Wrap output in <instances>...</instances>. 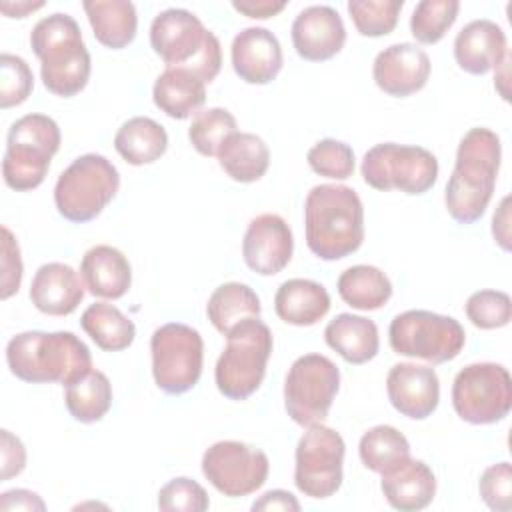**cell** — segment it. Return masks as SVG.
<instances>
[{
	"label": "cell",
	"instance_id": "6da1fadb",
	"mask_svg": "<svg viewBox=\"0 0 512 512\" xmlns=\"http://www.w3.org/2000/svg\"><path fill=\"white\" fill-rule=\"evenodd\" d=\"M502 160V144L490 128H470L456 150V164L448 178L444 204L458 224H474L486 212L494 194Z\"/></svg>",
	"mask_w": 512,
	"mask_h": 512
},
{
	"label": "cell",
	"instance_id": "7a4b0ae2",
	"mask_svg": "<svg viewBox=\"0 0 512 512\" xmlns=\"http://www.w3.org/2000/svg\"><path fill=\"white\" fill-rule=\"evenodd\" d=\"M306 244L320 260H342L364 242V206L344 184H318L304 200Z\"/></svg>",
	"mask_w": 512,
	"mask_h": 512
},
{
	"label": "cell",
	"instance_id": "3957f363",
	"mask_svg": "<svg viewBox=\"0 0 512 512\" xmlns=\"http://www.w3.org/2000/svg\"><path fill=\"white\" fill-rule=\"evenodd\" d=\"M10 372L32 384L70 386L92 370L88 346L68 330H28L12 336L6 344Z\"/></svg>",
	"mask_w": 512,
	"mask_h": 512
},
{
	"label": "cell",
	"instance_id": "277c9868",
	"mask_svg": "<svg viewBox=\"0 0 512 512\" xmlns=\"http://www.w3.org/2000/svg\"><path fill=\"white\" fill-rule=\"evenodd\" d=\"M30 46L40 60V76L48 92L70 98L84 90L92 70L90 52L70 14L54 12L38 20L30 32Z\"/></svg>",
	"mask_w": 512,
	"mask_h": 512
},
{
	"label": "cell",
	"instance_id": "5b68a950",
	"mask_svg": "<svg viewBox=\"0 0 512 512\" xmlns=\"http://www.w3.org/2000/svg\"><path fill=\"white\" fill-rule=\"evenodd\" d=\"M150 46L166 68L194 70L204 82H212L222 66L220 40L194 12L184 8L162 10L152 20Z\"/></svg>",
	"mask_w": 512,
	"mask_h": 512
},
{
	"label": "cell",
	"instance_id": "8992f818",
	"mask_svg": "<svg viewBox=\"0 0 512 512\" xmlns=\"http://www.w3.org/2000/svg\"><path fill=\"white\" fill-rule=\"evenodd\" d=\"M272 348V332L260 318H246L236 324L226 334V348L214 368L218 392L228 400L250 398L266 376Z\"/></svg>",
	"mask_w": 512,
	"mask_h": 512
},
{
	"label": "cell",
	"instance_id": "52a82bcc",
	"mask_svg": "<svg viewBox=\"0 0 512 512\" xmlns=\"http://www.w3.org/2000/svg\"><path fill=\"white\" fill-rule=\"evenodd\" d=\"M60 128L46 114H26L18 118L6 136L2 176L8 188L28 192L38 188L50 168L52 156L60 148Z\"/></svg>",
	"mask_w": 512,
	"mask_h": 512
},
{
	"label": "cell",
	"instance_id": "ba28073f",
	"mask_svg": "<svg viewBox=\"0 0 512 512\" xmlns=\"http://www.w3.org/2000/svg\"><path fill=\"white\" fill-rule=\"evenodd\" d=\"M120 188L116 166L102 154L78 156L56 180L54 204L68 222L84 224L100 216Z\"/></svg>",
	"mask_w": 512,
	"mask_h": 512
},
{
	"label": "cell",
	"instance_id": "9c48e42d",
	"mask_svg": "<svg viewBox=\"0 0 512 512\" xmlns=\"http://www.w3.org/2000/svg\"><path fill=\"white\" fill-rule=\"evenodd\" d=\"M388 342L400 356L444 364L462 352L466 332L452 316L430 310H406L392 318Z\"/></svg>",
	"mask_w": 512,
	"mask_h": 512
},
{
	"label": "cell",
	"instance_id": "30bf717a",
	"mask_svg": "<svg viewBox=\"0 0 512 512\" xmlns=\"http://www.w3.org/2000/svg\"><path fill=\"white\" fill-rule=\"evenodd\" d=\"M360 172L364 182L374 190H400L420 196L436 184L438 160L422 146L382 142L364 154Z\"/></svg>",
	"mask_w": 512,
	"mask_h": 512
},
{
	"label": "cell",
	"instance_id": "8fae6325",
	"mask_svg": "<svg viewBox=\"0 0 512 512\" xmlns=\"http://www.w3.org/2000/svg\"><path fill=\"white\" fill-rule=\"evenodd\" d=\"M456 414L476 426L504 420L512 408V378L506 366L474 362L464 366L452 384Z\"/></svg>",
	"mask_w": 512,
	"mask_h": 512
},
{
	"label": "cell",
	"instance_id": "7c38bea8",
	"mask_svg": "<svg viewBox=\"0 0 512 512\" xmlns=\"http://www.w3.org/2000/svg\"><path fill=\"white\" fill-rule=\"evenodd\" d=\"M152 376L166 394L192 390L202 376L204 342L196 328L182 322H168L150 338Z\"/></svg>",
	"mask_w": 512,
	"mask_h": 512
},
{
	"label": "cell",
	"instance_id": "4fadbf2b",
	"mask_svg": "<svg viewBox=\"0 0 512 512\" xmlns=\"http://www.w3.org/2000/svg\"><path fill=\"white\" fill-rule=\"evenodd\" d=\"M340 390L338 366L322 354L296 358L284 380L286 414L300 426L322 422Z\"/></svg>",
	"mask_w": 512,
	"mask_h": 512
},
{
	"label": "cell",
	"instance_id": "5bb4252c",
	"mask_svg": "<svg viewBox=\"0 0 512 512\" xmlns=\"http://www.w3.org/2000/svg\"><path fill=\"white\" fill-rule=\"evenodd\" d=\"M342 436L322 422L308 426L296 446L294 484L310 498H330L342 486L344 464Z\"/></svg>",
	"mask_w": 512,
	"mask_h": 512
},
{
	"label": "cell",
	"instance_id": "9a60e30c",
	"mask_svg": "<svg viewBox=\"0 0 512 512\" xmlns=\"http://www.w3.org/2000/svg\"><path fill=\"white\" fill-rule=\"evenodd\" d=\"M270 472L268 456L238 440L214 442L202 456V474L224 496L240 498L264 486Z\"/></svg>",
	"mask_w": 512,
	"mask_h": 512
},
{
	"label": "cell",
	"instance_id": "2e32d148",
	"mask_svg": "<svg viewBox=\"0 0 512 512\" xmlns=\"http://www.w3.org/2000/svg\"><path fill=\"white\" fill-rule=\"evenodd\" d=\"M294 250L292 230L278 214L266 212L250 220L242 238V256L246 266L260 276L282 272Z\"/></svg>",
	"mask_w": 512,
	"mask_h": 512
},
{
	"label": "cell",
	"instance_id": "e0dca14e",
	"mask_svg": "<svg viewBox=\"0 0 512 512\" xmlns=\"http://www.w3.org/2000/svg\"><path fill=\"white\" fill-rule=\"evenodd\" d=\"M430 70V58L420 46L400 42L378 52L372 64V78L384 94L406 98L426 86Z\"/></svg>",
	"mask_w": 512,
	"mask_h": 512
},
{
	"label": "cell",
	"instance_id": "ac0fdd59",
	"mask_svg": "<svg viewBox=\"0 0 512 512\" xmlns=\"http://www.w3.org/2000/svg\"><path fill=\"white\" fill-rule=\"evenodd\" d=\"M386 392L396 412L412 420H424L438 408L440 380L430 366L400 362L386 376Z\"/></svg>",
	"mask_w": 512,
	"mask_h": 512
},
{
	"label": "cell",
	"instance_id": "d6986e66",
	"mask_svg": "<svg viewBox=\"0 0 512 512\" xmlns=\"http://www.w3.org/2000/svg\"><path fill=\"white\" fill-rule=\"evenodd\" d=\"M292 44L300 58L308 62H324L334 58L346 42L342 16L324 4L308 6L292 22Z\"/></svg>",
	"mask_w": 512,
	"mask_h": 512
},
{
	"label": "cell",
	"instance_id": "ffe728a7",
	"mask_svg": "<svg viewBox=\"0 0 512 512\" xmlns=\"http://www.w3.org/2000/svg\"><path fill=\"white\" fill-rule=\"evenodd\" d=\"M232 68L246 84L272 82L284 64L280 40L260 26H250L238 32L230 46Z\"/></svg>",
	"mask_w": 512,
	"mask_h": 512
},
{
	"label": "cell",
	"instance_id": "44dd1931",
	"mask_svg": "<svg viewBox=\"0 0 512 512\" xmlns=\"http://www.w3.org/2000/svg\"><path fill=\"white\" fill-rule=\"evenodd\" d=\"M506 54V34L488 18L468 22L454 38L456 64L474 76L498 70Z\"/></svg>",
	"mask_w": 512,
	"mask_h": 512
},
{
	"label": "cell",
	"instance_id": "7402d4cb",
	"mask_svg": "<svg viewBox=\"0 0 512 512\" xmlns=\"http://www.w3.org/2000/svg\"><path fill=\"white\" fill-rule=\"evenodd\" d=\"M380 490L394 510L416 512L434 500L436 476L426 462L408 456L382 472Z\"/></svg>",
	"mask_w": 512,
	"mask_h": 512
},
{
	"label": "cell",
	"instance_id": "603a6c76",
	"mask_svg": "<svg viewBox=\"0 0 512 512\" xmlns=\"http://www.w3.org/2000/svg\"><path fill=\"white\" fill-rule=\"evenodd\" d=\"M84 280L64 262L42 264L30 284V300L42 314L68 316L84 298Z\"/></svg>",
	"mask_w": 512,
	"mask_h": 512
},
{
	"label": "cell",
	"instance_id": "cb8c5ba5",
	"mask_svg": "<svg viewBox=\"0 0 512 512\" xmlns=\"http://www.w3.org/2000/svg\"><path fill=\"white\" fill-rule=\"evenodd\" d=\"M80 276L92 296L106 300L122 298L132 284L128 258L108 244H98L86 250L80 262Z\"/></svg>",
	"mask_w": 512,
	"mask_h": 512
},
{
	"label": "cell",
	"instance_id": "d4e9b609",
	"mask_svg": "<svg viewBox=\"0 0 512 512\" xmlns=\"http://www.w3.org/2000/svg\"><path fill=\"white\" fill-rule=\"evenodd\" d=\"M152 100L166 116L186 120L206 102V82L188 68H166L154 82Z\"/></svg>",
	"mask_w": 512,
	"mask_h": 512
},
{
	"label": "cell",
	"instance_id": "484cf974",
	"mask_svg": "<svg viewBox=\"0 0 512 512\" xmlns=\"http://www.w3.org/2000/svg\"><path fill=\"white\" fill-rule=\"evenodd\" d=\"M276 316L292 326H312L330 310L328 290L308 278H290L282 282L274 296Z\"/></svg>",
	"mask_w": 512,
	"mask_h": 512
},
{
	"label": "cell",
	"instance_id": "4316f807",
	"mask_svg": "<svg viewBox=\"0 0 512 512\" xmlns=\"http://www.w3.org/2000/svg\"><path fill=\"white\" fill-rule=\"evenodd\" d=\"M324 340L334 352L354 366L370 362L380 348L378 326L374 320L350 312H342L326 324Z\"/></svg>",
	"mask_w": 512,
	"mask_h": 512
},
{
	"label": "cell",
	"instance_id": "83f0119b",
	"mask_svg": "<svg viewBox=\"0 0 512 512\" xmlns=\"http://www.w3.org/2000/svg\"><path fill=\"white\" fill-rule=\"evenodd\" d=\"M94 38L112 50L126 48L138 30L136 6L128 0H86L82 4Z\"/></svg>",
	"mask_w": 512,
	"mask_h": 512
},
{
	"label": "cell",
	"instance_id": "f1b7e54d",
	"mask_svg": "<svg viewBox=\"0 0 512 512\" xmlns=\"http://www.w3.org/2000/svg\"><path fill=\"white\" fill-rule=\"evenodd\" d=\"M114 148L132 166L152 164L164 156L168 148V134L156 120L148 116H134L118 128Z\"/></svg>",
	"mask_w": 512,
	"mask_h": 512
},
{
	"label": "cell",
	"instance_id": "f546056e",
	"mask_svg": "<svg viewBox=\"0 0 512 512\" xmlns=\"http://www.w3.org/2000/svg\"><path fill=\"white\" fill-rule=\"evenodd\" d=\"M220 168L236 182L250 184L260 180L270 166L266 142L252 132H234L218 152Z\"/></svg>",
	"mask_w": 512,
	"mask_h": 512
},
{
	"label": "cell",
	"instance_id": "4dcf8cb0",
	"mask_svg": "<svg viewBox=\"0 0 512 512\" xmlns=\"http://www.w3.org/2000/svg\"><path fill=\"white\" fill-rule=\"evenodd\" d=\"M340 298L356 310H378L392 296L390 278L376 266L356 264L346 268L336 282Z\"/></svg>",
	"mask_w": 512,
	"mask_h": 512
},
{
	"label": "cell",
	"instance_id": "1f68e13d",
	"mask_svg": "<svg viewBox=\"0 0 512 512\" xmlns=\"http://www.w3.org/2000/svg\"><path fill=\"white\" fill-rule=\"evenodd\" d=\"M262 306L258 294L242 282L220 284L208 298L206 314L220 334H228L246 318H260Z\"/></svg>",
	"mask_w": 512,
	"mask_h": 512
},
{
	"label": "cell",
	"instance_id": "d6a6232c",
	"mask_svg": "<svg viewBox=\"0 0 512 512\" xmlns=\"http://www.w3.org/2000/svg\"><path fill=\"white\" fill-rule=\"evenodd\" d=\"M80 326L92 338V342L106 352L126 350L136 336L134 322L116 306L106 302L90 304L82 312Z\"/></svg>",
	"mask_w": 512,
	"mask_h": 512
},
{
	"label": "cell",
	"instance_id": "836d02e7",
	"mask_svg": "<svg viewBox=\"0 0 512 512\" xmlns=\"http://www.w3.org/2000/svg\"><path fill=\"white\" fill-rule=\"evenodd\" d=\"M70 416L82 424L98 422L112 406V384L100 370H90L80 380L66 386L64 396Z\"/></svg>",
	"mask_w": 512,
	"mask_h": 512
},
{
	"label": "cell",
	"instance_id": "e575fe53",
	"mask_svg": "<svg viewBox=\"0 0 512 512\" xmlns=\"http://www.w3.org/2000/svg\"><path fill=\"white\" fill-rule=\"evenodd\" d=\"M358 454L368 470L382 474L396 462L410 456V444L406 436L394 426L378 424L362 434Z\"/></svg>",
	"mask_w": 512,
	"mask_h": 512
},
{
	"label": "cell",
	"instance_id": "d590c367",
	"mask_svg": "<svg viewBox=\"0 0 512 512\" xmlns=\"http://www.w3.org/2000/svg\"><path fill=\"white\" fill-rule=\"evenodd\" d=\"M236 118L226 108H206L200 110L190 128H188V140L194 146V150L202 156H218L224 142L238 132L236 130Z\"/></svg>",
	"mask_w": 512,
	"mask_h": 512
},
{
	"label": "cell",
	"instance_id": "8d00e7d4",
	"mask_svg": "<svg viewBox=\"0 0 512 512\" xmlns=\"http://www.w3.org/2000/svg\"><path fill=\"white\" fill-rule=\"evenodd\" d=\"M458 0H422L410 16V32L420 44H436L456 22Z\"/></svg>",
	"mask_w": 512,
	"mask_h": 512
},
{
	"label": "cell",
	"instance_id": "74e56055",
	"mask_svg": "<svg viewBox=\"0 0 512 512\" xmlns=\"http://www.w3.org/2000/svg\"><path fill=\"white\" fill-rule=\"evenodd\" d=\"M402 6V0H350L348 14L362 36L380 38L396 28Z\"/></svg>",
	"mask_w": 512,
	"mask_h": 512
},
{
	"label": "cell",
	"instance_id": "f35d334b",
	"mask_svg": "<svg viewBox=\"0 0 512 512\" xmlns=\"http://www.w3.org/2000/svg\"><path fill=\"white\" fill-rule=\"evenodd\" d=\"M308 166L324 176V178H332V180H346L354 174V166H356V158H354V150L340 140L334 138H324L320 142H316L310 150H308Z\"/></svg>",
	"mask_w": 512,
	"mask_h": 512
},
{
	"label": "cell",
	"instance_id": "ab89813d",
	"mask_svg": "<svg viewBox=\"0 0 512 512\" xmlns=\"http://www.w3.org/2000/svg\"><path fill=\"white\" fill-rule=\"evenodd\" d=\"M466 316L480 330H496L510 322L512 300L502 290H478L466 300Z\"/></svg>",
	"mask_w": 512,
	"mask_h": 512
},
{
	"label": "cell",
	"instance_id": "60d3db41",
	"mask_svg": "<svg viewBox=\"0 0 512 512\" xmlns=\"http://www.w3.org/2000/svg\"><path fill=\"white\" fill-rule=\"evenodd\" d=\"M34 76L24 58L4 52L0 56V108H12L28 100Z\"/></svg>",
	"mask_w": 512,
	"mask_h": 512
},
{
	"label": "cell",
	"instance_id": "b9f144b4",
	"mask_svg": "<svg viewBox=\"0 0 512 512\" xmlns=\"http://www.w3.org/2000/svg\"><path fill=\"white\" fill-rule=\"evenodd\" d=\"M208 506L206 490L186 476L172 478L158 492V508L164 512H204Z\"/></svg>",
	"mask_w": 512,
	"mask_h": 512
},
{
	"label": "cell",
	"instance_id": "7bdbcfd3",
	"mask_svg": "<svg viewBox=\"0 0 512 512\" xmlns=\"http://www.w3.org/2000/svg\"><path fill=\"white\" fill-rule=\"evenodd\" d=\"M480 496L490 510L508 512L512 508V466L498 462L488 466L478 482Z\"/></svg>",
	"mask_w": 512,
	"mask_h": 512
},
{
	"label": "cell",
	"instance_id": "ee69618b",
	"mask_svg": "<svg viewBox=\"0 0 512 512\" xmlns=\"http://www.w3.org/2000/svg\"><path fill=\"white\" fill-rule=\"evenodd\" d=\"M22 258L20 246L8 226H2V288L0 298L8 300L18 292L22 282Z\"/></svg>",
	"mask_w": 512,
	"mask_h": 512
},
{
	"label": "cell",
	"instance_id": "f6af8a7d",
	"mask_svg": "<svg viewBox=\"0 0 512 512\" xmlns=\"http://www.w3.org/2000/svg\"><path fill=\"white\" fill-rule=\"evenodd\" d=\"M0 452H2V472L0 480H10L12 476H18L26 466V448L18 436H14L10 430L0 432Z\"/></svg>",
	"mask_w": 512,
	"mask_h": 512
},
{
	"label": "cell",
	"instance_id": "bcb514c9",
	"mask_svg": "<svg viewBox=\"0 0 512 512\" xmlns=\"http://www.w3.org/2000/svg\"><path fill=\"white\" fill-rule=\"evenodd\" d=\"M0 510L2 512H8V510H40L42 512L46 510V504L36 492L14 488L0 496Z\"/></svg>",
	"mask_w": 512,
	"mask_h": 512
},
{
	"label": "cell",
	"instance_id": "7dc6e473",
	"mask_svg": "<svg viewBox=\"0 0 512 512\" xmlns=\"http://www.w3.org/2000/svg\"><path fill=\"white\" fill-rule=\"evenodd\" d=\"M254 512H270V510H284V512H298L300 510V502L296 500L294 494L286 492V490H268L266 494H262L254 504H252Z\"/></svg>",
	"mask_w": 512,
	"mask_h": 512
},
{
	"label": "cell",
	"instance_id": "c3c4849f",
	"mask_svg": "<svg viewBox=\"0 0 512 512\" xmlns=\"http://www.w3.org/2000/svg\"><path fill=\"white\" fill-rule=\"evenodd\" d=\"M232 8L248 18H258L266 20L276 16L286 8V2H276V0H234Z\"/></svg>",
	"mask_w": 512,
	"mask_h": 512
},
{
	"label": "cell",
	"instance_id": "681fc988",
	"mask_svg": "<svg viewBox=\"0 0 512 512\" xmlns=\"http://www.w3.org/2000/svg\"><path fill=\"white\" fill-rule=\"evenodd\" d=\"M492 236L502 250H510V196H504L492 218Z\"/></svg>",
	"mask_w": 512,
	"mask_h": 512
},
{
	"label": "cell",
	"instance_id": "f907efd6",
	"mask_svg": "<svg viewBox=\"0 0 512 512\" xmlns=\"http://www.w3.org/2000/svg\"><path fill=\"white\" fill-rule=\"evenodd\" d=\"M44 2H0V10L8 18H26L28 12L42 8Z\"/></svg>",
	"mask_w": 512,
	"mask_h": 512
}]
</instances>
